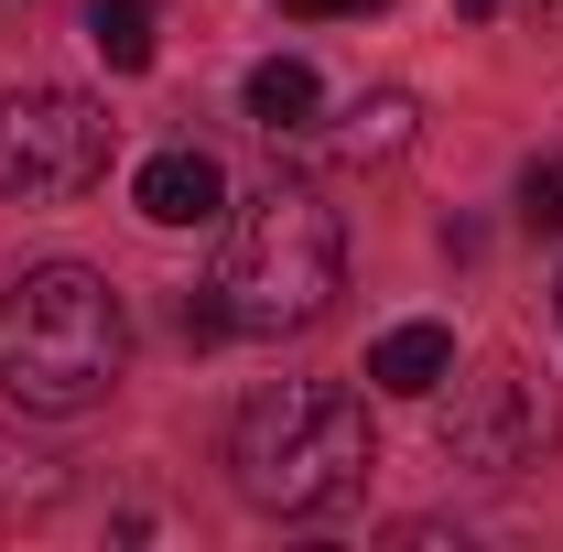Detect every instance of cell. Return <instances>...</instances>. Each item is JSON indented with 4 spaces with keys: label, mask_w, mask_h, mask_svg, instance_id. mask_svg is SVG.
Here are the masks:
<instances>
[{
    "label": "cell",
    "mask_w": 563,
    "mask_h": 552,
    "mask_svg": "<svg viewBox=\"0 0 563 552\" xmlns=\"http://www.w3.org/2000/svg\"><path fill=\"white\" fill-rule=\"evenodd\" d=\"M120 368H131V314H120L109 272L44 261V272H22L0 292V401L87 412V401L120 390Z\"/></svg>",
    "instance_id": "6da1fadb"
},
{
    "label": "cell",
    "mask_w": 563,
    "mask_h": 552,
    "mask_svg": "<svg viewBox=\"0 0 563 552\" xmlns=\"http://www.w3.org/2000/svg\"><path fill=\"white\" fill-rule=\"evenodd\" d=\"M228 466H239V498L272 509V520H325L347 509L368 466H379V433H368V401L336 390V379H272L239 433H228Z\"/></svg>",
    "instance_id": "7a4b0ae2"
},
{
    "label": "cell",
    "mask_w": 563,
    "mask_h": 552,
    "mask_svg": "<svg viewBox=\"0 0 563 552\" xmlns=\"http://www.w3.org/2000/svg\"><path fill=\"white\" fill-rule=\"evenodd\" d=\"M336 281H347V239H336V207L314 185H261L228 217V261H217L228 336H303V325H325Z\"/></svg>",
    "instance_id": "3957f363"
},
{
    "label": "cell",
    "mask_w": 563,
    "mask_h": 552,
    "mask_svg": "<svg viewBox=\"0 0 563 552\" xmlns=\"http://www.w3.org/2000/svg\"><path fill=\"white\" fill-rule=\"evenodd\" d=\"M109 141H120V120L98 98H76V87L0 98V196L11 207H66L109 174Z\"/></svg>",
    "instance_id": "277c9868"
},
{
    "label": "cell",
    "mask_w": 563,
    "mask_h": 552,
    "mask_svg": "<svg viewBox=\"0 0 563 552\" xmlns=\"http://www.w3.org/2000/svg\"><path fill=\"white\" fill-rule=\"evenodd\" d=\"M444 466H466V477H531L542 455H553V401H542V379L531 368H477L455 401H444Z\"/></svg>",
    "instance_id": "5b68a950"
},
{
    "label": "cell",
    "mask_w": 563,
    "mask_h": 552,
    "mask_svg": "<svg viewBox=\"0 0 563 552\" xmlns=\"http://www.w3.org/2000/svg\"><path fill=\"white\" fill-rule=\"evenodd\" d=\"M131 196H141L152 228H217V217H228V174H217V152L174 141V152H152V163H141Z\"/></svg>",
    "instance_id": "8992f818"
},
{
    "label": "cell",
    "mask_w": 563,
    "mask_h": 552,
    "mask_svg": "<svg viewBox=\"0 0 563 552\" xmlns=\"http://www.w3.org/2000/svg\"><path fill=\"white\" fill-rule=\"evenodd\" d=\"M368 379L401 390V401H433V390L455 379V336H444V325H390V336L368 346Z\"/></svg>",
    "instance_id": "52a82bcc"
},
{
    "label": "cell",
    "mask_w": 563,
    "mask_h": 552,
    "mask_svg": "<svg viewBox=\"0 0 563 552\" xmlns=\"http://www.w3.org/2000/svg\"><path fill=\"white\" fill-rule=\"evenodd\" d=\"M250 120L272 141H303L314 120H325V87H314V66L303 55H272V66H250Z\"/></svg>",
    "instance_id": "ba28073f"
},
{
    "label": "cell",
    "mask_w": 563,
    "mask_h": 552,
    "mask_svg": "<svg viewBox=\"0 0 563 552\" xmlns=\"http://www.w3.org/2000/svg\"><path fill=\"white\" fill-rule=\"evenodd\" d=\"M152 22H163V0H87V44L109 55V76L152 66Z\"/></svg>",
    "instance_id": "9c48e42d"
},
{
    "label": "cell",
    "mask_w": 563,
    "mask_h": 552,
    "mask_svg": "<svg viewBox=\"0 0 563 552\" xmlns=\"http://www.w3.org/2000/svg\"><path fill=\"white\" fill-rule=\"evenodd\" d=\"M336 152H347V163H390V152H412V98H401V87L357 98L347 131H336Z\"/></svg>",
    "instance_id": "30bf717a"
},
{
    "label": "cell",
    "mask_w": 563,
    "mask_h": 552,
    "mask_svg": "<svg viewBox=\"0 0 563 552\" xmlns=\"http://www.w3.org/2000/svg\"><path fill=\"white\" fill-rule=\"evenodd\" d=\"M520 228L531 239H563V163H531L520 174Z\"/></svg>",
    "instance_id": "8fae6325"
},
{
    "label": "cell",
    "mask_w": 563,
    "mask_h": 552,
    "mask_svg": "<svg viewBox=\"0 0 563 552\" xmlns=\"http://www.w3.org/2000/svg\"><path fill=\"white\" fill-rule=\"evenodd\" d=\"M174 325H185V346H217V336H228V303H217V281H196V292H185V314H174Z\"/></svg>",
    "instance_id": "7c38bea8"
},
{
    "label": "cell",
    "mask_w": 563,
    "mask_h": 552,
    "mask_svg": "<svg viewBox=\"0 0 563 552\" xmlns=\"http://www.w3.org/2000/svg\"><path fill=\"white\" fill-rule=\"evenodd\" d=\"M292 22H336V11H379V0H282Z\"/></svg>",
    "instance_id": "4fadbf2b"
},
{
    "label": "cell",
    "mask_w": 563,
    "mask_h": 552,
    "mask_svg": "<svg viewBox=\"0 0 563 552\" xmlns=\"http://www.w3.org/2000/svg\"><path fill=\"white\" fill-rule=\"evenodd\" d=\"M455 11H466V22H488V11H498V0H455Z\"/></svg>",
    "instance_id": "5bb4252c"
},
{
    "label": "cell",
    "mask_w": 563,
    "mask_h": 552,
    "mask_svg": "<svg viewBox=\"0 0 563 552\" xmlns=\"http://www.w3.org/2000/svg\"><path fill=\"white\" fill-rule=\"evenodd\" d=\"M553 303H563V292H553Z\"/></svg>",
    "instance_id": "9a60e30c"
}]
</instances>
